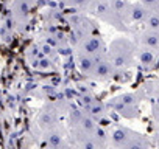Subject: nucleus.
<instances>
[{"label": "nucleus", "mask_w": 159, "mask_h": 149, "mask_svg": "<svg viewBox=\"0 0 159 149\" xmlns=\"http://www.w3.org/2000/svg\"><path fill=\"white\" fill-rule=\"evenodd\" d=\"M30 13H31V0H16L13 3L11 16H13V20L17 25L25 27L28 23Z\"/></svg>", "instance_id": "5"}, {"label": "nucleus", "mask_w": 159, "mask_h": 149, "mask_svg": "<svg viewBox=\"0 0 159 149\" xmlns=\"http://www.w3.org/2000/svg\"><path fill=\"white\" fill-rule=\"evenodd\" d=\"M139 2L145 8H148L151 13H157L159 14V0H139Z\"/></svg>", "instance_id": "15"}, {"label": "nucleus", "mask_w": 159, "mask_h": 149, "mask_svg": "<svg viewBox=\"0 0 159 149\" xmlns=\"http://www.w3.org/2000/svg\"><path fill=\"white\" fill-rule=\"evenodd\" d=\"M143 25H145V30L159 33V14L157 13H151V16L147 19V22Z\"/></svg>", "instance_id": "14"}, {"label": "nucleus", "mask_w": 159, "mask_h": 149, "mask_svg": "<svg viewBox=\"0 0 159 149\" xmlns=\"http://www.w3.org/2000/svg\"><path fill=\"white\" fill-rule=\"evenodd\" d=\"M120 149H150V143H148V140L143 135L134 132V135Z\"/></svg>", "instance_id": "12"}, {"label": "nucleus", "mask_w": 159, "mask_h": 149, "mask_svg": "<svg viewBox=\"0 0 159 149\" xmlns=\"http://www.w3.org/2000/svg\"><path fill=\"white\" fill-rule=\"evenodd\" d=\"M67 22L72 27V44L78 47L86 37L95 34L97 25L94 20H91L83 13H73L72 16H67Z\"/></svg>", "instance_id": "2"}, {"label": "nucleus", "mask_w": 159, "mask_h": 149, "mask_svg": "<svg viewBox=\"0 0 159 149\" xmlns=\"http://www.w3.org/2000/svg\"><path fill=\"white\" fill-rule=\"evenodd\" d=\"M150 16H151V11L148 8H145L139 0L137 2H133L131 16H129V22L131 23H145Z\"/></svg>", "instance_id": "10"}, {"label": "nucleus", "mask_w": 159, "mask_h": 149, "mask_svg": "<svg viewBox=\"0 0 159 149\" xmlns=\"http://www.w3.org/2000/svg\"><path fill=\"white\" fill-rule=\"evenodd\" d=\"M151 92H153V95H159V79H157V81H154Z\"/></svg>", "instance_id": "16"}, {"label": "nucleus", "mask_w": 159, "mask_h": 149, "mask_svg": "<svg viewBox=\"0 0 159 149\" xmlns=\"http://www.w3.org/2000/svg\"><path fill=\"white\" fill-rule=\"evenodd\" d=\"M137 45L128 37H117L108 47V57L116 73L131 68L136 64Z\"/></svg>", "instance_id": "1"}, {"label": "nucleus", "mask_w": 159, "mask_h": 149, "mask_svg": "<svg viewBox=\"0 0 159 149\" xmlns=\"http://www.w3.org/2000/svg\"><path fill=\"white\" fill-rule=\"evenodd\" d=\"M136 40L139 44V47L153 50L159 53V33L156 31H150V30H143L140 33H137Z\"/></svg>", "instance_id": "7"}, {"label": "nucleus", "mask_w": 159, "mask_h": 149, "mask_svg": "<svg viewBox=\"0 0 159 149\" xmlns=\"http://www.w3.org/2000/svg\"><path fill=\"white\" fill-rule=\"evenodd\" d=\"M157 51H153V50H148V48H143V47H137V64L140 65L142 70L145 71H150L153 70L156 65H157Z\"/></svg>", "instance_id": "6"}, {"label": "nucleus", "mask_w": 159, "mask_h": 149, "mask_svg": "<svg viewBox=\"0 0 159 149\" xmlns=\"http://www.w3.org/2000/svg\"><path fill=\"white\" fill-rule=\"evenodd\" d=\"M157 149H159V138H157Z\"/></svg>", "instance_id": "19"}, {"label": "nucleus", "mask_w": 159, "mask_h": 149, "mask_svg": "<svg viewBox=\"0 0 159 149\" xmlns=\"http://www.w3.org/2000/svg\"><path fill=\"white\" fill-rule=\"evenodd\" d=\"M153 104L159 106V95H153Z\"/></svg>", "instance_id": "17"}, {"label": "nucleus", "mask_w": 159, "mask_h": 149, "mask_svg": "<svg viewBox=\"0 0 159 149\" xmlns=\"http://www.w3.org/2000/svg\"><path fill=\"white\" fill-rule=\"evenodd\" d=\"M76 67L84 76H91L95 68V57L91 54L76 53Z\"/></svg>", "instance_id": "9"}, {"label": "nucleus", "mask_w": 159, "mask_h": 149, "mask_svg": "<svg viewBox=\"0 0 159 149\" xmlns=\"http://www.w3.org/2000/svg\"><path fill=\"white\" fill-rule=\"evenodd\" d=\"M86 110H88V115H91L92 118H102L105 113H106V106L103 104V103H98V101H95L94 104H91L89 107H86Z\"/></svg>", "instance_id": "13"}, {"label": "nucleus", "mask_w": 159, "mask_h": 149, "mask_svg": "<svg viewBox=\"0 0 159 149\" xmlns=\"http://www.w3.org/2000/svg\"><path fill=\"white\" fill-rule=\"evenodd\" d=\"M109 5L112 6V10L116 11V14L123 20V23H131L129 22V16H131V6L133 2L129 0H108Z\"/></svg>", "instance_id": "8"}, {"label": "nucleus", "mask_w": 159, "mask_h": 149, "mask_svg": "<svg viewBox=\"0 0 159 149\" xmlns=\"http://www.w3.org/2000/svg\"><path fill=\"white\" fill-rule=\"evenodd\" d=\"M88 13L92 14L94 17H97L98 20L114 27L119 31H128L126 23H123V20L116 14V11L112 10V6L109 5L108 0H92Z\"/></svg>", "instance_id": "3"}, {"label": "nucleus", "mask_w": 159, "mask_h": 149, "mask_svg": "<svg viewBox=\"0 0 159 149\" xmlns=\"http://www.w3.org/2000/svg\"><path fill=\"white\" fill-rule=\"evenodd\" d=\"M103 51H108L103 39L100 37V34H92L89 37H86L81 44L76 47V53H83V54H91V56H95V54H100Z\"/></svg>", "instance_id": "4"}, {"label": "nucleus", "mask_w": 159, "mask_h": 149, "mask_svg": "<svg viewBox=\"0 0 159 149\" xmlns=\"http://www.w3.org/2000/svg\"><path fill=\"white\" fill-rule=\"evenodd\" d=\"M58 2H59L61 5H64V6H69V5H70V0H58Z\"/></svg>", "instance_id": "18"}, {"label": "nucleus", "mask_w": 159, "mask_h": 149, "mask_svg": "<svg viewBox=\"0 0 159 149\" xmlns=\"http://www.w3.org/2000/svg\"><path fill=\"white\" fill-rule=\"evenodd\" d=\"M133 135H134V132L129 130L128 127H117V129L112 130V134L109 135V138H111L112 146H114L116 149H120Z\"/></svg>", "instance_id": "11"}]
</instances>
